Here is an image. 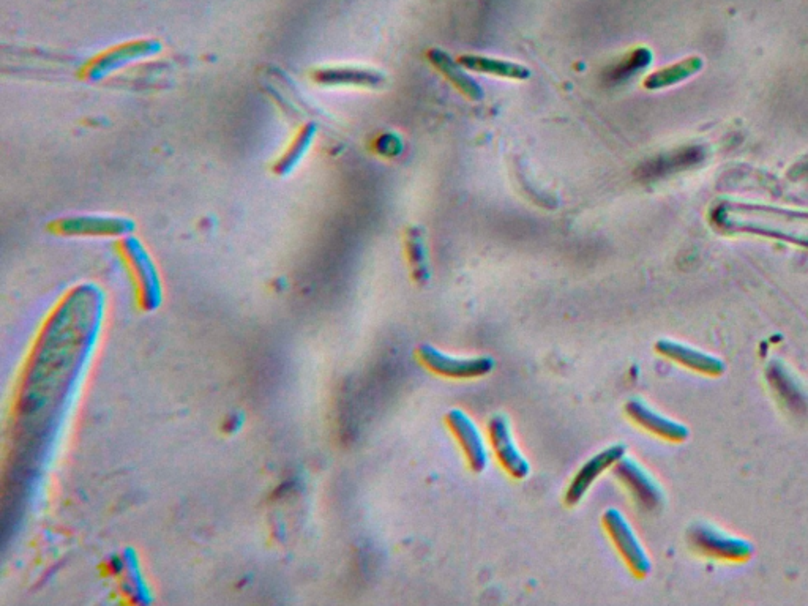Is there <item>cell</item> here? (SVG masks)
Returning a JSON list of instances; mask_svg holds the SVG:
<instances>
[{
  "mask_svg": "<svg viewBox=\"0 0 808 606\" xmlns=\"http://www.w3.org/2000/svg\"><path fill=\"white\" fill-rule=\"evenodd\" d=\"M701 67H703V60L700 57H689V59L682 60L679 64H674L671 67L662 68L659 72L652 73V75L644 79L643 86L648 90L665 89V87L674 86V84L681 83L684 79L700 72Z\"/></svg>",
  "mask_w": 808,
  "mask_h": 606,
  "instance_id": "17",
  "label": "cell"
},
{
  "mask_svg": "<svg viewBox=\"0 0 808 606\" xmlns=\"http://www.w3.org/2000/svg\"><path fill=\"white\" fill-rule=\"evenodd\" d=\"M488 433H490L491 446H493L496 457L501 461L502 468L517 480L528 479L531 474V466L515 444L507 417L501 416V414L491 417L488 422Z\"/></svg>",
  "mask_w": 808,
  "mask_h": 606,
  "instance_id": "6",
  "label": "cell"
},
{
  "mask_svg": "<svg viewBox=\"0 0 808 606\" xmlns=\"http://www.w3.org/2000/svg\"><path fill=\"white\" fill-rule=\"evenodd\" d=\"M625 453H627V447L622 446V444H616V446L608 447V449L594 455L591 460L586 461L581 466L580 471L577 472V476L573 477L572 482H570L569 490L565 493V502L569 505H577L584 498V494L588 493L589 488L594 485L597 477L602 476L606 469L611 468L621 458H624Z\"/></svg>",
  "mask_w": 808,
  "mask_h": 606,
  "instance_id": "12",
  "label": "cell"
},
{
  "mask_svg": "<svg viewBox=\"0 0 808 606\" xmlns=\"http://www.w3.org/2000/svg\"><path fill=\"white\" fill-rule=\"evenodd\" d=\"M316 135H318V127L313 122L302 125L294 133L288 146L281 152L280 157L274 161L272 171H274L275 176L288 177L289 174L294 173L299 168L300 163L307 157L311 147H313Z\"/></svg>",
  "mask_w": 808,
  "mask_h": 606,
  "instance_id": "14",
  "label": "cell"
},
{
  "mask_svg": "<svg viewBox=\"0 0 808 606\" xmlns=\"http://www.w3.org/2000/svg\"><path fill=\"white\" fill-rule=\"evenodd\" d=\"M651 62L652 54L649 49H633L632 53L627 54L619 62L606 68L603 78H605V83L608 84L624 83L627 79L632 78L635 73H640L641 70L648 67Z\"/></svg>",
  "mask_w": 808,
  "mask_h": 606,
  "instance_id": "18",
  "label": "cell"
},
{
  "mask_svg": "<svg viewBox=\"0 0 808 606\" xmlns=\"http://www.w3.org/2000/svg\"><path fill=\"white\" fill-rule=\"evenodd\" d=\"M133 229L130 218L109 214L70 215L49 223V231L65 237H125Z\"/></svg>",
  "mask_w": 808,
  "mask_h": 606,
  "instance_id": "3",
  "label": "cell"
},
{
  "mask_svg": "<svg viewBox=\"0 0 808 606\" xmlns=\"http://www.w3.org/2000/svg\"><path fill=\"white\" fill-rule=\"evenodd\" d=\"M655 351L659 352L660 356L679 363L681 367L704 376H720L726 370L725 362L719 357L695 346L685 345L681 341L663 338L655 343Z\"/></svg>",
  "mask_w": 808,
  "mask_h": 606,
  "instance_id": "8",
  "label": "cell"
},
{
  "mask_svg": "<svg viewBox=\"0 0 808 606\" xmlns=\"http://www.w3.org/2000/svg\"><path fill=\"white\" fill-rule=\"evenodd\" d=\"M160 53V46L154 42H133L116 48L106 49L90 59L79 72V78L86 83H100L109 76L122 72L136 62L154 57Z\"/></svg>",
  "mask_w": 808,
  "mask_h": 606,
  "instance_id": "2",
  "label": "cell"
},
{
  "mask_svg": "<svg viewBox=\"0 0 808 606\" xmlns=\"http://www.w3.org/2000/svg\"><path fill=\"white\" fill-rule=\"evenodd\" d=\"M603 523L630 570L636 577H648L652 569L651 559L627 518L618 509H608L603 513Z\"/></svg>",
  "mask_w": 808,
  "mask_h": 606,
  "instance_id": "4",
  "label": "cell"
},
{
  "mask_svg": "<svg viewBox=\"0 0 808 606\" xmlns=\"http://www.w3.org/2000/svg\"><path fill=\"white\" fill-rule=\"evenodd\" d=\"M406 247H408L409 262L412 264V274H414L416 280H427V248H425V239H423L422 229L417 228V226L409 229Z\"/></svg>",
  "mask_w": 808,
  "mask_h": 606,
  "instance_id": "19",
  "label": "cell"
},
{
  "mask_svg": "<svg viewBox=\"0 0 808 606\" xmlns=\"http://www.w3.org/2000/svg\"><path fill=\"white\" fill-rule=\"evenodd\" d=\"M430 64L433 65L442 76L455 86V89L460 90L464 97H468L472 101H480L483 98V89L474 78L464 72L458 62L452 59L449 54L444 53L442 49H430L427 54Z\"/></svg>",
  "mask_w": 808,
  "mask_h": 606,
  "instance_id": "15",
  "label": "cell"
},
{
  "mask_svg": "<svg viewBox=\"0 0 808 606\" xmlns=\"http://www.w3.org/2000/svg\"><path fill=\"white\" fill-rule=\"evenodd\" d=\"M625 412L636 425H640L644 430L659 436V438L666 439V441L684 442L685 439L689 438L690 431L689 428L685 427L684 423L670 419L662 412L655 411L644 401L636 400V398L627 401Z\"/></svg>",
  "mask_w": 808,
  "mask_h": 606,
  "instance_id": "10",
  "label": "cell"
},
{
  "mask_svg": "<svg viewBox=\"0 0 808 606\" xmlns=\"http://www.w3.org/2000/svg\"><path fill=\"white\" fill-rule=\"evenodd\" d=\"M458 64L471 72L485 73V75L513 79V81H524V79L531 78V70L524 65L509 62V60L479 56V54H463L458 57Z\"/></svg>",
  "mask_w": 808,
  "mask_h": 606,
  "instance_id": "16",
  "label": "cell"
},
{
  "mask_svg": "<svg viewBox=\"0 0 808 606\" xmlns=\"http://www.w3.org/2000/svg\"><path fill=\"white\" fill-rule=\"evenodd\" d=\"M687 539L696 551L709 558L731 562H742L752 558L753 545L749 540L728 534L706 521L693 523L687 531Z\"/></svg>",
  "mask_w": 808,
  "mask_h": 606,
  "instance_id": "1",
  "label": "cell"
},
{
  "mask_svg": "<svg viewBox=\"0 0 808 606\" xmlns=\"http://www.w3.org/2000/svg\"><path fill=\"white\" fill-rule=\"evenodd\" d=\"M371 147H373V152L381 155V157L395 158L400 157L404 146L403 139H401L397 133L387 131V133L376 136L375 141H373V146Z\"/></svg>",
  "mask_w": 808,
  "mask_h": 606,
  "instance_id": "20",
  "label": "cell"
},
{
  "mask_svg": "<svg viewBox=\"0 0 808 606\" xmlns=\"http://www.w3.org/2000/svg\"><path fill=\"white\" fill-rule=\"evenodd\" d=\"M119 251L135 274L141 299L146 303L157 302L158 292H160L157 274H155L152 259L147 255L141 242L135 237H122L119 242Z\"/></svg>",
  "mask_w": 808,
  "mask_h": 606,
  "instance_id": "9",
  "label": "cell"
},
{
  "mask_svg": "<svg viewBox=\"0 0 808 606\" xmlns=\"http://www.w3.org/2000/svg\"><path fill=\"white\" fill-rule=\"evenodd\" d=\"M446 420L452 433L457 436L460 446L463 447L464 455L468 458L472 471H485L488 466L487 446H485V441H483L476 423L472 422L471 417L461 409H452L447 412Z\"/></svg>",
  "mask_w": 808,
  "mask_h": 606,
  "instance_id": "11",
  "label": "cell"
},
{
  "mask_svg": "<svg viewBox=\"0 0 808 606\" xmlns=\"http://www.w3.org/2000/svg\"><path fill=\"white\" fill-rule=\"evenodd\" d=\"M417 356L428 370L452 379L482 378L490 375L494 368V360L491 357L457 359L431 345L420 346Z\"/></svg>",
  "mask_w": 808,
  "mask_h": 606,
  "instance_id": "5",
  "label": "cell"
},
{
  "mask_svg": "<svg viewBox=\"0 0 808 606\" xmlns=\"http://www.w3.org/2000/svg\"><path fill=\"white\" fill-rule=\"evenodd\" d=\"M313 81L324 87H381L386 83V75L363 67H324L311 75Z\"/></svg>",
  "mask_w": 808,
  "mask_h": 606,
  "instance_id": "13",
  "label": "cell"
},
{
  "mask_svg": "<svg viewBox=\"0 0 808 606\" xmlns=\"http://www.w3.org/2000/svg\"><path fill=\"white\" fill-rule=\"evenodd\" d=\"M614 472L618 479L629 488L633 498L646 510H657L662 507L663 490L654 477L640 463L632 458H621L614 464Z\"/></svg>",
  "mask_w": 808,
  "mask_h": 606,
  "instance_id": "7",
  "label": "cell"
}]
</instances>
